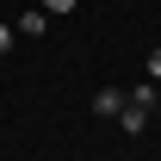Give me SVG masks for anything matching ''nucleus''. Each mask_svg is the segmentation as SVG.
Here are the masks:
<instances>
[{
    "label": "nucleus",
    "mask_w": 161,
    "mask_h": 161,
    "mask_svg": "<svg viewBox=\"0 0 161 161\" xmlns=\"http://www.w3.org/2000/svg\"><path fill=\"white\" fill-rule=\"evenodd\" d=\"M118 124L130 130V136H136V130H149V112H136V105H124V112H118Z\"/></svg>",
    "instance_id": "obj_4"
},
{
    "label": "nucleus",
    "mask_w": 161,
    "mask_h": 161,
    "mask_svg": "<svg viewBox=\"0 0 161 161\" xmlns=\"http://www.w3.org/2000/svg\"><path fill=\"white\" fill-rule=\"evenodd\" d=\"M130 105L155 118V105H161V93H155V80H136V87H130Z\"/></svg>",
    "instance_id": "obj_3"
},
{
    "label": "nucleus",
    "mask_w": 161,
    "mask_h": 161,
    "mask_svg": "<svg viewBox=\"0 0 161 161\" xmlns=\"http://www.w3.org/2000/svg\"><path fill=\"white\" fill-rule=\"evenodd\" d=\"M37 6H43V13H50V19H56V13H75L80 0H37Z\"/></svg>",
    "instance_id": "obj_5"
},
{
    "label": "nucleus",
    "mask_w": 161,
    "mask_h": 161,
    "mask_svg": "<svg viewBox=\"0 0 161 161\" xmlns=\"http://www.w3.org/2000/svg\"><path fill=\"white\" fill-rule=\"evenodd\" d=\"M13 37H19V31H13V25H0V56L13 50Z\"/></svg>",
    "instance_id": "obj_6"
},
{
    "label": "nucleus",
    "mask_w": 161,
    "mask_h": 161,
    "mask_svg": "<svg viewBox=\"0 0 161 161\" xmlns=\"http://www.w3.org/2000/svg\"><path fill=\"white\" fill-rule=\"evenodd\" d=\"M124 105H130V93H124V87H99V93H93V118H118Z\"/></svg>",
    "instance_id": "obj_1"
},
{
    "label": "nucleus",
    "mask_w": 161,
    "mask_h": 161,
    "mask_svg": "<svg viewBox=\"0 0 161 161\" xmlns=\"http://www.w3.org/2000/svg\"><path fill=\"white\" fill-rule=\"evenodd\" d=\"M13 31H25V37H43V31H50V13H43V6H25V19L13 25Z\"/></svg>",
    "instance_id": "obj_2"
},
{
    "label": "nucleus",
    "mask_w": 161,
    "mask_h": 161,
    "mask_svg": "<svg viewBox=\"0 0 161 161\" xmlns=\"http://www.w3.org/2000/svg\"><path fill=\"white\" fill-rule=\"evenodd\" d=\"M149 80H161V50H149Z\"/></svg>",
    "instance_id": "obj_7"
}]
</instances>
